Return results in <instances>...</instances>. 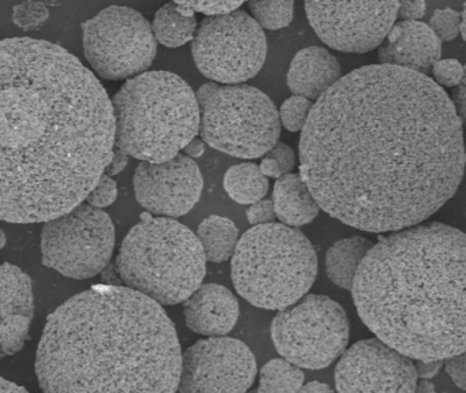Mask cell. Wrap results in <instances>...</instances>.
Listing matches in <instances>:
<instances>
[{"label":"cell","mask_w":466,"mask_h":393,"mask_svg":"<svg viewBox=\"0 0 466 393\" xmlns=\"http://www.w3.org/2000/svg\"><path fill=\"white\" fill-rule=\"evenodd\" d=\"M299 176L319 207L367 232L419 226L457 193L462 119L424 74L370 65L340 76L310 109Z\"/></svg>","instance_id":"6da1fadb"},{"label":"cell","mask_w":466,"mask_h":393,"mask_svg":"<svg viewBox=\"0 0 466 393\" xmlns=\"http://www.w3.org/2000/svg\"><path fill=\"white\" fill-rule=\"evenodd\" d=\"M113 106L59 44L0 40V220L47 223L86 201L113 158Z\"/></svg>","instance_id":"7a4b0ae2"},{"label":"cell","mask_w":466,"mask_h":393,"mask_svg":"<svg viewBox=\"0 0 466 393\" xmlns=\"http://www.w3.org/2000/svg\"><path fill=\"white\" fill-rule=\"evenodd\" d=\"M181 362L178 335L162 305L102 284L50 314L36 374L43 393H176Z\"/></svg>","instance_id":"3957f363"},{"label":"cell","mask_w":466,"mask_h":393,"mask_svg":"<svg viewBox=\"0 0 466 393\" xmlns=\"http://www.w3.org/2000/svg\"><path fill=\"white\" fill-rule=\"evenodd\" d=\"M465 254V234L438 221L380 237L350 289L360 318L410 359L463 354Z\"/></svg>","instance_id":"277c9868"},{"label":"cell","mask_w":466,"mask_h":393,"mask_svg":"<svg viewBox=\"0 0 466 393\" xmlns=\"http://www.w3.org/2000/svg\"><path fill=\"white\" fill-rule=\"evenodd\" d=\"M111 106L116 149L137 160H170L198 136L200 111L196 93L170 71H146L127 79Z\"/></svg>","instance_id":"5b68a950"},{"label":"cell","mask_w":466,"mask_h":393,"mask_svg":"<svg viewBox=\"0 0 466 393\" xmlns=\"http://www.w3.org/2000/svg\"><path fill=\"white\" fill-rule=\"evenodd\" d=\"M116 267L127 288L159 305H177L203 284L207 259L192 229L143 213L122 242Z\"/></svg>","instance_id":"8992f818"},{"label":"cell","mask_w":466,"mask_h":393,"mask_svg":"<svg viewBox=\"0 0 466 393\" xmlns=\"http://www.w3.org/2000/svg\"><path fill=\"white\" fill-rule=\"evenodd\" d=\"M318 254L299 229L268 223L248 229L231 257L234 288L264 310H285L307 295L318 276Z\"/></svg>","instance_id":"52a82bcc"},{"label":"cell","mask_w":466,"mask_h":393,"mask_svg":"<svg viewBox=\"0 0 466 393\" xmlns=\"http://www.w3.org/2000/svg\"><path fill=\"white\" fill-rule=\"evenodd\" d=\"M201 141L226 155L258 158L280 136L279 115L274 101L249 85H201L196 93Z\"/></svg>","instance_id":"ba28073f"},{"label":"cell","mask_w":466,"mask_h":393,"mask_svg":"<svg viewBox=\"0 0 466 393\" xmlns=\"http://www.w3.org/2000/svg\"><path fill=\"white\" fill-rule=\"evenodd\" d=\"M271 338L283 359L299 368L320 370L348 348L350 322L339 303L310 294L275 316Z\"/></svg>","instance_id":"9c48e42d"},{"label":"cell","mask_w":466,"mask_h":393,"mask_svg":"<svg viewBox=\"0 0 466 393\" xmlns=\"http://www.w3.org/2000/svg\"><path fill=\"white\" fill-rule=\"evenodd\" d=\"M192 55L198 71L215 84L241 85L266 62V33L245 11L207 16L196 29Z\"/></svg>","instance_id":"30bf717a"},{"label":"cell","mask_w":466,"mask_h":393,"mask_svg":"<svg viewBox=\"0 0 466 393\" xmlns=\"http://www.w3.org/2000/svg\"><path fill=\"white\" fill-rule=\"evenodd\" d=\"M81 27L84 54L102 78L119 81L140 76L157 56L151 24L135 8L111 5Z\"/></svg>","instance_id":"8fae6325"},{"label":"cell","mask_w":466,"mask_h":393,"mask_svg":"<svg viewBox=\"0 0 466 393\" xmlns=\"http://www.w3.org/2000/svg\"><path fill=\"white\" fill-rule=\"evenodd\" d=\"M114 246L110 215L86 202L47 221L42 229L43 264L77 280L99 275L110 262Z\"/></svg>","instance_id":"7c38bea8"},{"label":"cell","mask_w":466,"mask_h":393,"mask_svg":"<svg viewBox=\"0 0 466 393\" xmlns=\"http://www.w3.org/2000/svg\"><path fill=\"white\" fill-rule=\"evenodd\" d=\"M258 365L252 349L238 338L218 336L196 341L182 354L181 393H247Z\"/></svg>","instance_id":"4fadbf2b"},{"label":"cell","mask_w":466,"mask_h":393,"mask_svg":"<svg viewBox=\"0 0 466 393\" xmlns=\"http://www.w3.org/2000/svg\"><path fill=\"white\" fill-rule=\"evenodd\" d=\"M400 2L305 3L308 21L331 48L365 54L378 48L397 19Z\"/></svg>","instance_id":"5bb4252c"},{"label":"cell","mask_w":466,"mask_h":393,"mask_svg":"<svg viewBox=\"0 0 466 393\" xmlns=\"http://www.w3.org/2000/svg\"><path fill=\"white\" fill-rule=\"evenodd\" d=\"M337 393H414V360L379 338L346 348L335 368Z\"/></svg>","instance_id":"9a60e30c"},{"label":"cell","mask_w":466,"mask_h":393,"mask_svg":"<svg viewBox=\"0 0 466 393\" xmlns=\"http://www.w3.org/2000/svg\"><path fill=\"white\" fill-rule=\"evenodd\" d=\"M136 198L159 217H181L187 215L200 199L204 179L193 158L177 155L163 163L141 161L136 168Z\"/></svg>","instance_id":"2e32d148"},{"label":"cell","mask_w":466,"mask_h":393,"mask_svg":"<svg viewBox=\"0 0 466 393\" xmlns=\"http://www.w3.org/2000/svg\"><path fill=\"white\" fill-rule=\"evenodd\" d=\"M34 319L32 280L23 269L0 265V358L17 354L29 340Z\"/></svg>","instance_id":"e0dca14e"},{"label":"cell","mask_w":466,"mask_h":393,"mask_svg":"<svg viewBox=\"0 0 466 393\" xmlns=\"http://www.w3.org/2000/svg\"><path fill=\"white\" fill-rule=\"evenodd\" d=\"M386 38V45L379 49L380 65L395 66L427 76L441 59V41L422 22L394 24Z\"/></svg>","instance_id":"ac0fdd59"},{"label":"cell","mask_w":466,"mask_h":393,"mask_svg":"<svg viewBox=\"0 0 466 393\" xmlns=\"http://www.w3.org/2000/svg\"><path fill=\"white\" fill-rule=\"evenodd\" d=\"M185 321L195 333L208 338L226 336L236 327L239 303L236 295L220 284H201L184 302Z\"/></svg>","instance_id":"d6986e66"},{"label":"cell","mask_w":466,"mask_h":393,"mask_svg":"<svg viewBox=\"0 0 466 393\" xmlns=\"http://www.w3.org/2000/svg\"><path fill=\"white\" fill-rule=\"evenodd\" d=\"M337 57L323 46H308L297 52L288 73V86L294 96L318 101L340 79Z\"/></svg>","instance_id":"ffe728a7"},{"label":"cell","mask_w":466,"mask_h":393,"mask_svg":"<svg viewBox=\"0 0 466 393\" xmlns=\"http://www.w3.org/2000/svg\"><path fill=\"white\" fill-rule=\"evenodd\" d=\"M275 216L288 227L307 226L318 217V202L299 174H286L274 186Z\"/></svg>","instance_id":"44dd1931"},{"label":"cell","mask_w":466,"mask_h":393,"mask_svg":"<svg viewBox=\"0 0 466 393\" xmlns=\"http://www.w3.org/2000/svg\"><path fill=\"white\" fill-rule=\"evenodd\" d=\"M373 243L364 237H350L338 240L326 254V273L335 286L351 289L357 270Z\"/></svg>","instance_id":"7402d4cb"},{"label":"cell","mask_w":466,"mask_h":393,"mask_svg":"<svg viewBox=\"0 0 466 393\" xmlns=\"http://www.w3.org/2000/svg\"><path fill=\"white\" fill-rule=\"evenodd\" d=\"M238 234V228L230 218L212 215L201 221L196 237L203 247L207 261L220 264L233 257Z\"/></svg>","instance_id":"603a6c76"},{"label":"cell","mask_w":466,"mask_h":393,"mask_svg":"<svg viewBox=\"0 0 466 393\" xmlns=\"http://www.w3.org/2000/svg\"><path fill=\"white\" fill-rule=\"evenodd\" d=\"M151 26L157 43L168 48H178L195 37L198 19L184 15L176 3H167L157 11Z\"/></svg>","instance_id":"cb8c5ba5"},{"label":"cell","mask_w":466,"mask_h":393,"mask_svg":"<svg viewBox=\"0 0 466 393\" xmlns=\"http://www.w3.org/2000/svg\"><path fill=\"white\" fill-rule=\"evenodd\" d=\"M223 187L237 204L253 205L266 196L268 179L256 164L241 163L228 169L223 177Z\"/></svg>","instance_id":"d4e9b609"},{"label":"cell","mask_w":466,"mask_h":393,"mask_svg":"<svg viewBox=\"0 0 466 393\" xmlns=\"http://www.w3.org/2000/svg\"><path fill=\"white\" fill-rule=\"evenodd\" d=\"M302 368L283 358L267 362L260 370V385L258 393H297L304 385Z\"/></svg>","instance_id":"484cf974"},{"label":"cell","mask_w":466,"mask_h":393,"mask_svg":"<svg viewBox=\"0 0 466 393\" xmlns=\"http://www.w3.org/2000/svg\"><path fill=\"white\" fill-rule=\"evenodd\" d=\"M248 7L261 29H283L293 21L294 2H250Z\"/></svg>","instance_id":"4316f807"},{"label":"cell","mask_w":466,"mask_h":393,"mask_svg":"<svg viewBox=\"0 0 466 393\" xmlns=\"http://www.w3.org/2000/svg\"><path fill=\"white\" fill-rule=\"evenodd\" d=\"M312 101L301 96H291L280 106L279 122L282 123L286 130L291 133H299L304 128L312 109Z\"/></svg>","instance_id":"83f0119b"},{"label":"cell","mask_w":466,"mask_h":393,"mask_svg":"<svg viewBox=\"0 0 466 393\" xmlns=\"http://www.w3.org/2000/svg\"><path fill=\"white\" fill-rule=\"evenodd\" d=\"M48 16L47 5L40 2H24L13 10V22L23 30L39 29Z\"/></svg>","instance_id":"f1b7e54d"},{"label":"cell","mask_w":466,"mask_h":393,"mask_svg":"<svg viewBox=\"0 0 466 393\" xmlns=\"http://www.w3.org/2000/svg\"><path fill=\"white\" fill-rule=\"evenodd\" d=\"M461 14L451 8H438L430 19V29L441 41H451L460 35Z\"/></svg>","instance_id":"f546056e"},{"label":"cell","mask_w":466,"mask_h":393,"mask_svg":"<svg viewBox=\"0 0 466 393\" xmlns=\"http://www.w3.org/2000/svg\"><path fill=\"white\" fill-rule=\"evenodd\" d=\"M116 196H118V187H116V180L108 176L107 174H103L84 202H86L89 207L102 209V207L113 205Z\"/></svg>","instance_id":"4dcf8cb0"},{"label":"cell","mask_w":466,"mask_h":393,"mask_svg":"<svg viewBox=\"0 0 466 393\" xmlns=\"http://www.w3.org/2000/svg\"><path fill=\"white\" fill-rule=\"evenodd\" d=\"M433 78L439 86H458L463 81V66L455 59H439L432 66Z\"/></svg>","instance_id":"1f68e13d"},{"label":"cell","mask_w":466,"mask_h":393,"mask_svg":"<svg viewBox=\"0 0 466 393\" xmlns=\"http://www.w3.org/2000/svg\"><path fill=\"white\" fill-rule=\"evenodd\" d=\"M192 13H203L208 16L226 15L241 7V2H187L181 3Z\"/></svg>","instance_id":"d6a6232c"},{"label":"cell","mask_w":466,"mask_h":393,"mask_svg":"<svg viewBox=\"0 0 466 393\" xmlns=\"http://www.w3.org/2000/svg\"><path fill=\"white\" fill-rule=\"evenodd\" d=\"M264 156L271 158V160L277 164L282 176L283 175L290 174L291 169L296 166V156H294L293 149L288 146V145L282 144V142H278V144Z\"/></svg>","instance_id":"836d02e7"},{"label":"cell","mask_w":466,"mask_h":393,"mask_svg":"<svg viewBox=\"0 0 466 393\" xmlns=\"http://www.w3.org/2000/svg\"><path fill=\"white\" fill-rule=\"evenodd\" d=\"M248 221L255 226H263V224L274 223L275 210L271 199H261V201L253 204L247 210Z\"/></svg>","instance_id":"e575fe53"},{"label":"cell","mask_w":466,"mask_h":393,"mask_svg":"<svg viewBox=\"0 0 466 393\" xmlns=\"http://www.w3.org/2000/svg\"><path fill=\"white\" fill-rule=\"evenodd\" d=\"M443 368H446L447 374L452 379L455 385L460 389H465L466 377H465V352L454 357L447 358L443 360Z\"/></svg>","instance_id":"d590c367"},{"label":"cell","mask_w":466,"mask_h":393,"mask_svg":"<svg viewBox=\"0 0 466 393\" xmlns=\"http://www.w3.org/2000/svg\"><path fill=\"white\" fill-rule=\"evenodd\" d=\"M425 7L424 2H400L397 16L403 18V21H419L424 16Z\"/></svg>","instance_id":"8d00e7d4"},{"label":"cell","mask_w":466,"mask_h":393,"mask_svg":"<svg viewBox=\"0 0 466 393\" xmlns=\"http://www.w3.org/2000/svg\"><path fill=\"white\" fill-rule=\"evenodd\" d=\"M417 378L431 379L438 376L439 371L443 368V360H417L414 362Z\"/></svg>","instance_id":"74e56055"},{"label":"cell","mask_w":466,"mask_h":393,"mask_svg":"<svg viewBox=\"0 0 466 393\" xmlns=\"http://www.w3.org/2000/svg\"><path fill=\"white\" fill-rule=\"evenodd\" d=\"M127 163H129V156L125 155L121 150L114 149L113 158H111L110 164L106 168L105 174H107L108 176L118 175L119 172L127 168Z\"/></svg>","instance_id":"f35d334b"},{"label":"cell","mask_w":466,"mask_h":393,"mask_svg":"<svg viewBox=\"0 0 466 393\" xmlns=\"http://www.w3.org/2000/svg\"><path fill=\"white\" fill-rule=\"evenodd\" d=\"M297 393H337L331 387L323 382L312 381L302 385Z\"/></svg>","instance_id":"ab89813d"},{"label":"cell","mask_w":466,"mask_h":393,"mask_svg":"<svg viewBox=\"0 0 466 393\" xmlns=\"http://www.w3.org/2000/svg\"><path fill=\"white\" fill-rule=\"evenodd\" d=\"M185 153H187V157L193 158V157H200L201 155H203L204 150H206V145H204V142L201 141L200 138H193L192 141L189 142V144L187 145V146L184 147Z\"/></svg>","instance_id":"60d3db41"},{"label":"cell","mask_w":466,"mask_h":393,"mask_svg":"<svg viewBox=\"0 0 466 393\" xmlns=\"http://www.w3.org/2000/svg\"><path fill=\"white\" fill-rule=\"evenodd\" d=\"M0 393H29L25 388L0 377Z\"/></svg>","instance_id":"b9f144b4"},{"label":"cell","mask_w":466,"mask_h":393,"mask_svg":"<svg viewBox=\"0 0 466 393\" xmlns=\"http://www.w3.org/2000/svg\"><path fill=\"white\" fill-rule=\"evenodd\" d=\"M414 393H436V388L430 379H420L414 388Z\"/></svg>","instance_id":"7bdbcfd3"},{"label":"cell","mask_w":466,"mask_h":393,"mask_svg":"<svg viewBox=\"0 0 466 393\" xmlns=\"http://www.w3.org/2000/svg\"><path fill=\"white\" fill-rule=\"evenodd\" d=\"M6 234H5L4 229L0 228V250L6 246Z\"/></svg>","instance_id":"ee69618b"}]
</instances>
